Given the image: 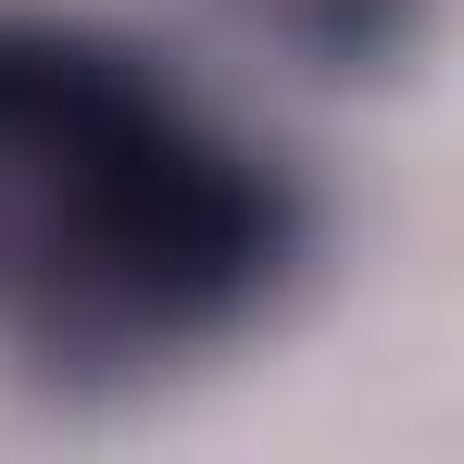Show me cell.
<instances>
[{
	"instance_id": "6da1fadb",
	"label": "cell",
	"mask_w": 464,
	"mask_h": 464,
	"mask_svg": "<svg viewBox=\"0 0 464 464\" xmlns=\"http://www.w3.org/2000/svg\"><path fill=\"white\" fill-rule=\"evenodd\" d=\"M302 188L151 51L0 0V352L38 377H163L302 276Z\"/></svg>"
},
{
	"instance_id": "7a4b0ae2",
	"label": "cell",
	"mask_w": 464,
	"mask_h": 464,
	"mask_svg": "<svg viewBox=\"0 0 464 464\" xmlns=\"http://www.w3.org/2000/svg\"><path fill=\"white\" fill-rule=\"evenodd\" d=\"M238 38L289 51L302 76H401L427 38V0H214Z\"/></svg>"
}]
</instances>
